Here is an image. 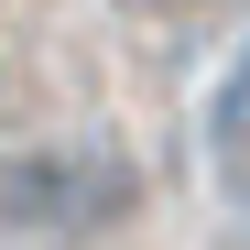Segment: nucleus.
<instances>
[{"instance_id": "1", "label": "nucleus", "mask_w": 250, "mask_h": 250, "mask_svg": "<svg viewBox=\"0 0 250 250\" xmlns=\"http://www.w3.org/2000/svg\"><path fill=\"white\" fill-rule=\"evenodd\" d=\"M142 207V174L131 163H109V152H76V142H55V152H11L0 163V229H33V239H98V229H120Z\"/></svg>"}, {"instance_id": "2", "label": "nucleus", "mask_w": 250, "mask_h": 250, "mask_svg": "<svg viewBox=\"0 0 250 250\" xmlns=\"http://www.w3.org/2000/svg\"><path fill=\"white\" fill-rule=\"evenodd\" d=\"M207 131H218L229 152H250V55L229 65V87H218V109H207Z\"/></svg>"}]
</instances>
